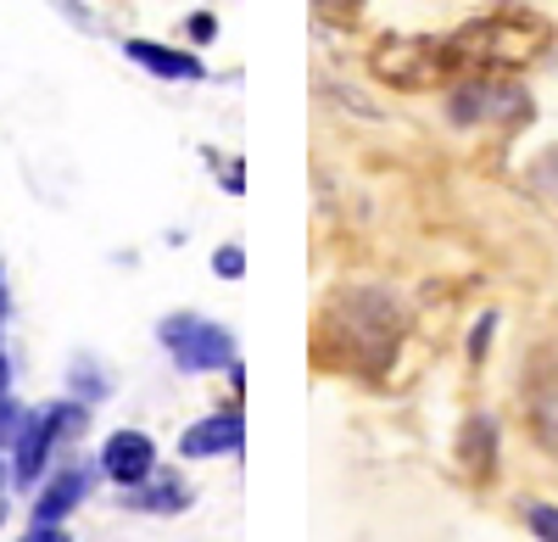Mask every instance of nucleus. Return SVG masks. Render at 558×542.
I'll list each match as a JSON object with an SVG mask.
<instances>
[{"label": "nucleus", "instance_id": "2", "mask_svg": "<svg viewBox=\"0 0 558 542\" xmlns=\"http://www.w3.org/2000/svg\"><path fill=\"white\" fill-rule=\"evenodd\" d=\"M452 62H458V51L436 45V39H386L375 51V73L397 89H430L436 79H447Z\"/></svg>", "mask_w": 558, "mask_h": 542}, {"label": "nucleus", "instance_id": "9", "mask_svg": "<svg viewBox=\"0 0 558 542\" xmlns=\"http://www.w3.org/2000/svg\"><path fill=\"white\" fill-rule=\"evenodd\" d=\"M123 51L146 68V73H157V79H202V62H196V57L168 51V45H157V39H129Z\"/></svg>", "mask_w": 558, "mask_h": 542}, {"label": "nucleus", "instance_id": "14", "mask_svg": "<svg viewBox=\"0 0 558 542\" xmlns=\"http://www.w3.org/2000/svg\"><path fill=\"white\" fill-rule=\"evenodd\" d=\"M23 542H73V537H68L62 526H34V531H28Z\"/></svg>", "mask_w": 558, "mask_h": 542}, {"label": "nucleus", "instance_id": "3", "mask_svg": "<svg viewBox=\"0 0 558 542\" xmlns=\"http://www.w3.org/2000/svg\"><path fill=\"white\" fill-rule=\"evenodd\" d=\"M84 431V409L78 402H57L51 414H28V425L17 431V459H12V475L23 481V486H34V475L45 470V459H51V447L57 442H68V436H78Z\"/></svg>", "mask_w": 558, "mask_h": 542}, {"label": "nucleus", "instance_id": "6", "mask_svg": "<svg viewBox=\"0 0 558 542\" xmlns=\"http://www.w3.org/2000/svg\"><path fill=\"white\" fill-rule=\"evenodd\" d=\"M241 442H246V420H241V409H223V414H207V420H196L191 431H184V436H179V454H184V459L241 454Z\"/></svg>", "mask_w": 558, "mask_h": 542}, {"label": "nucleus", "instance_id": "15", "mask_svg": "<svg viewBox=\"0 0 558 542\" xmlns=\"http://www.w3.org/2000/svg\"><path fill=\"white\" fill-rule=\"evenodd\" d=\"M492 325H497V320H492V313H486V320L475 325V336H470V352H475V358L486 352V341H492Z\"/></svg>", "mask_w": 558, "mask_h": 542}, {"label": "nucleus", "instance_id": "8", "mask_svg": "<svg viewBox=\"0 0 558 542\" xmlns=\"http://www.w3.org/2000/svg\"><path fill=\"white\" fill-rule=\"evenodd\" d=\"M84 492H89V470H62V475L34 498V520H39V526H57L62 515H73V509L84 504Z\"/></svg>", "mask_w": 558, "mask_h": 542}, {"label": "nucleus", "instance_id": "11", "mask_svg": "<svg viewBox=\"0 0 558 542\" xmlns=\"http://www.w3.org/2000/svg\"><path fill=\"white\" fill-rule=\"evenodd\" d=\"M134 509H151V515H179L184 504H191V492H184V481H157V486H146V492H134L129 498Z\"/></svg>", "mask_w": 558, "mask_h": 542}, {"label": "nucleus", "instance_id": "18", "mask_svg": "<svg viewBox=\"0 0 558 542\" xmlns=\"http://www.w3.org/2000/svg\"><path fill=\"white\" fill-rule=\"evenodd\" d=\"M0 520H7V498H0Z\"/></svg>", "mask_w": 558, "mask_h": 542}, {"label": "nucleus", "instance_id": "16", "mask_svg": "<svg viewBox=\"0 0 558 542\" xmlns=\"http://www.w3.org/2000/svg\"><path fill=\"white\" fill-rule=\"evenodd\" d=\"M213 34H218V23H213L207 12H202V17H191V39H213Z\"/></svg>", "mask_w": 558, "mask_h": 542}, {"label": "nucleus", "instance_id": "12", "mask_svg": "<svg viewBox=\"0 0 558 542\" xmlns=\"http://www.w3.org/2000/svg\"><path fill=\"white\" fill-rule=\"evenodd\" d=\"M525 520H531V531H536L542 542H558V509H547V504H531V509H525Z\"/></svg>", "mask_w": 558, "mask_h": 542}, {"label": "nucleus", "instance_id": "5", "mask_svg": "<svg viewBox=\"0 0 558 542\" xmlns=\"http://www.w3.org/2000/svg\"><path fill=\"white\" fill-rule=\"evenodd\" d=\"M101 470L118 481V486H140L151 470H157V447L146 431H112L107 447H101Z\"/></svg>", "mask_w": 558, "mask_h": 542}, {"label": "nucleus", "instance_id": "17", "mask_svg": "<svg viewBox=\"0 0 558 542\" xmlns=\"http://www.w3.org/2000/svg\"><path fill=\"white\" fill-rule=\"evenodd\" d=\"M0 397H7V358H0Z\"/></svg>", "mask_w": 558, "mask_h": 542}, {"label": "nucleus", "instance_id": "10", "mask_svg": "<svg viewBox=\"0 0 558 542\" xmlns=\"http://www.w3.org/2000/svg\"><path fill=\"white\" fill-rule=\"evenodd\" d=\"M492 459H497V425L481 414V420L463 425V465L486 475V470H492Z\"/></svg>", "mask_w": 558, "mask_h": 542}, {"label": "nucleus", "instance_id": "7", "mask_svg": "<svg viewBox=\"0 0 558 542\" xmlns=\"http://www.w3.org/2000/svg\"><path fill=\"white\" fill-rule=\"evenodd\" d=\"M520 89L508 84H463L452 96V118L458 123H481V118H502V112H520Z\"/></svg>", "mask_w": 558, "mask_h": 542}, {"label": "nucleus", "instance_id": "1", "mask_svg": "<svg viewBox=\"0 0 558 542\" xmlns=\"http://www.w3.org/2000/svg\"><path fill=\"white\" fill-rule=\"evenodd\" d=\"M162 347L173 352L179 370H235V336L213 320H196V313H173L162 320Z\"/></svg>", "mask_w": 558, "mask_h": 542}, {"label": "nucleus", "instance_id": "13", "mask_svg": "<svg viewBox=\"0 0 558 542\" xmlns=\"http://www.w3.org/2000/svg\"><path fill=\"white\" fill-rule=\"evenodd\" d=\"M213 268H218L223 280H241V275H246V257H241V246H223V252L213 257Z\"/></svg>", "mask_w": 558, "mask_h": 542}, {"label": "nucleus", "instance_id": "4", "mask_svg": "<svg viewBox=\"0 0 558 542\" xmlns=\"http://www.w3.org/2000/svg\"><path fill=\"white\" fill-rule=\"evenodd\" d=\"M542 45V28L525 23V17H492V23H475L452 39L458 57H481V62H525Z\"/></svg>", "mask_w": 558, "mask_h": 542}]
</instances>
